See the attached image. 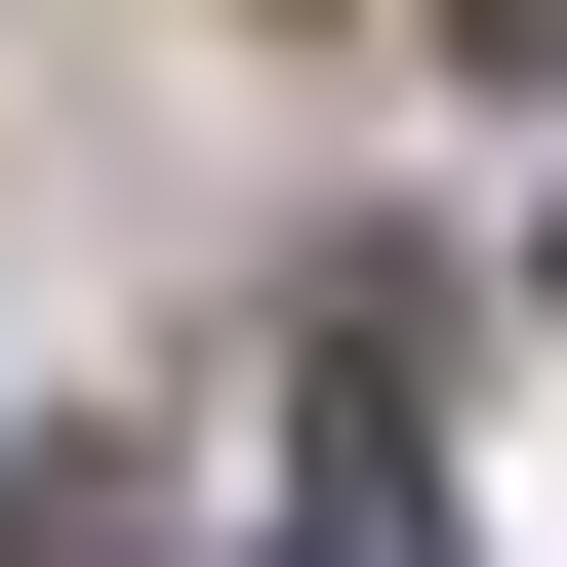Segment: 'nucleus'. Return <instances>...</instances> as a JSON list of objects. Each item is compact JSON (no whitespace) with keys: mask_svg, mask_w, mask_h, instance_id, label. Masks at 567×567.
Masks as SVG:
<instances>
[{"mask_svg":"<svg viewBox=\"0 0 567 567\" xmlns=\"http://www.w3.org/2000/svg\"><path fill=\"white\" fill-rule=\"evenodd\" d=\"M284 567H446V486H405V284L324 324V446H284Z\"/></svg>","mask_w":567,"mask_h":567,"instance_id":"nucleus-1","label":"nucleus"},{"mask_svg":"<svg viewBox=\"0 0 567 567\" xmlns=\"http://www.w3.org/2000/svg\"><path fill=\"white\" fill-rule=\"evenodd\" d=\"M0 567H163V527H122V446H41V486H0Z\"/></svg>","mask_w":567,"mask_h":567,"instance_id":"nucleus-2","label":"nucleus"},{"mask_svg":"<svg viewBox=\"0 0 567 567\" xmlns=\"http://www.w3.org/2000/svg\"><path fill=\"white\" fill-rule=\"evenodd\" d=\"M486 82H567V0H486Z\"/></svg>","mask_w":567,"mask_h":567,"instance_id":"nucleus-3","label":"nucleus"}]
</instances>
